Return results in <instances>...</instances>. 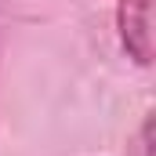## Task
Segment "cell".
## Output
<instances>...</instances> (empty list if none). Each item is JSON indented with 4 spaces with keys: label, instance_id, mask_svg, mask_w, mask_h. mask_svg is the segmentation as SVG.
<instances>
[{
    "label": "cell",
    "instance_id": "6da1fadb",
    "mask_svg": "<svg viewBox=\"0 0 156 156\" xmlns=\"http://www.w3.org/2000/svg\"><path fill=\"white\" fill-rule=\"evenodd\" d=\"M120 47L138 66L153 62V0H116Z\"/></svg>",
    "mask_w": 156,
    "mask_h": 156
}]
</instances>
